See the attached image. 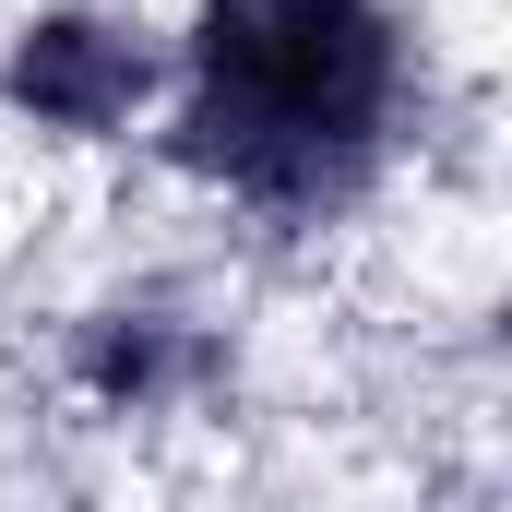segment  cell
<instances>
[{"mask_svg": "<svg viewBox=\"0 0 512 512\" xmlns=\"http://www.w3.org/2000/svg\"><path fill=\"white\" fill-rule=\"evenodd\" d=\"M405 120V36L382 0H203L167 155L262 215H334Z\"/></svg>", "mask_w": 512, "mask_h": 512, "instance_id": "6da1fadb", "label": "cell"}, {"mask_svg": "<svg viewBox=\"0 0 512 512\" xmlns=\"http://www.w3.org/2000/svg\"><path fill=\"white\" fill-rule=\"evenodd\" d=\"M155 84H167V60H155V36L120 24V12H36L24 36H12V60H0V108L36 131H60V143H108L155 108Z\"/></svg>", "mask_w": 512, "mask_h": 512, "instance_id": "7a4b0ae2", "label": "cell"}, {"mask_svg": "<svg viewBox=\"0 0 512 512\" xmlns=\"http://www.w3.org/2000/svg\"><path fill=\"white\" fill-rule=\"evenodd\" d=\"M215 370H227L215 334L179 322V310H84V322H72V382L96 393V405H120V417L191 405Z\"/></svg>", "mask_w": 512, "mask_h": 512, "instance_id": "3957f363", "label": "cell"}]
</instances>
